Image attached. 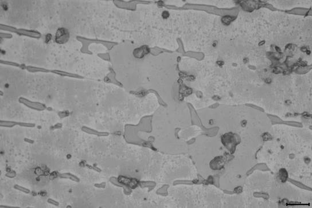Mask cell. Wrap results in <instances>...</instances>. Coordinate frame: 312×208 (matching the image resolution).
I'll return each instance as SVG.
<instances>
[{
	"mask_svg": "<svg viewBox=\"0 0 312 208\" xmlns=\"http://www.w3.org/2000/svg\"><path fill=\"white\" fill-rule=\"evenodd\" d=\"M24 140H25V142H28L30 144H32L34 143V141L33 140H31V139H30L25 138L24 139Z\"/></svg>",
	"mask_w": 312,
	"mask_h": 208,
	"instance_id": "9c48e42d",
	"label": "cell"
},
{
	"mask_svg": "<svg viewBox=\"0 0 312 208\" xmlns=\"http://www.w3.org/2000/svg\"><path fill=\"white\" fill-rule=\"evenodd\" d=\"M69 39V33L68 30L61 28L57 30L55 35V41L57 43L65 44Z\"/></svg>",
	"mask_w": 312,
	"mask_h": 208,
	"instance_id": "6da1fadb",
	"label": "cell"
},
{
	"mask_svg": "<svg viewBox=\"0 0 312 208\" xmlns=\"http://www.w3.org/2000/svg\"><path fill=\"white\" fill-rule=\"evenodd\" d=\"M4 29L9 30V31L16 32L19 35L28 36L35 37V38H39L40 37V33L39 32H35V31H31V30H27L25 29H17L13 27L8 26L6 25H4Z\"/></svg>",
	"mask_w": 312,
	"mask_h": 208,
	"instance_id": "3957f363",
	"label": "cell"
},
{
	"mask_svg": "<svg viewBox=\"0 0 312 208\" xmlns=\"http://www.w3.org/2000/svg\"><path fill=\"white\" fill-rule=\"evenodd\" d=\"M19 102L21 103H23L29 107L31 109H35L37 111H43L46 109V107L43 104H41L39 102H35L30 101V100L25 99L24 98H20Z\"/></svg>",
	"mask_w": 312,
	"mask_h": 208,
	"instance_id": "7a4b0ae2",
	"label": "cell"
},
{
	"mask_svg": "<svg viewBox=\"0 0 312 208\" xmlns=\"http://www.w3.org/2000/svg\"><path fill=\"white\" fill-rule=\"evenodd\" d=\"M48 201V203H50V204H51V205H54V206H59V203L58 201H55V200L53 199H52V198H49V199H48V201Z\"/></svg>",
	"mask_w": 312,
	"mask_h": 208,
	"instance_id": "52a82bcc",
	"label": "cell"
},
{
	"mask_svg": "<svg viewBox=\"0 0 312 208\" xmlns=\"http://www.w3.org/2000/svg\"><path fill=\"white\" fill-rule=\"evenodd\" d=\"M162 16H163V19H167V18L169 17V13L168 12H167V11H165V12H163V14H162Z\"/></svg>",
	"mask_w": 312,
	"mask_h": 208,
	"instance_id": "ba28073f",
	"label": "cell"
},
{
	"mask_svg": "<svg viewBox=\"0 0 312 208\" xmlns=\"http://www.w3.org/2000/svg\"><path fill=\"white\" fill-rule=\"evenodd\" d=\"M60 179H69L76 182H79L80 179L78 177L70 173H65L59 175Z\"/></svg>",
	"mask_w": 312,
	"mask_h": 208,
	"instance_id": "5b68a950",
	"label": "cell"
},
{
	"mask_svg": "<svg viewBox=\"0 0 312 208\" xmlns=\"http://www.w3.org/2000/svg\"><path fill=\"white\" fill-rule=\"evenodd\" d=\"M14 188L16 189V190H19L20 192H22L24 193L28 194L30 193V190L29 189L25 188L24 187H23V186H21L20 185H15V186H14Z\"/></svg>",
	"mask_w": 312,
	"mask_h": 208,
	"instance_id": "8992f818",
	"label": "cell"
},
{
	"mask_svg": "<svg viewBox=\"0 0 312 208\" xmlns=\"http://www.w3.org/2000/svg\"><path fill=\"white\" fill-rule=\"evenodd\" d=\"M0 125L2 127H13V126H15L16 125H19L20 126L28 127H32L35 126V124H31V123L16 122H12V121H3V120H1Z\"/></svg>",
	"mask_w": 312,
	"mask_h": 208,
	"instance_id": "277c9868",
	"label": "cell"
}]
</instances>
